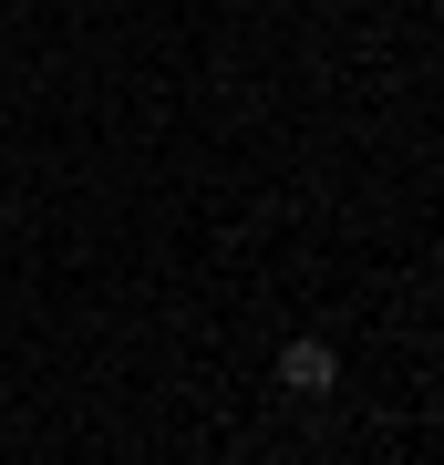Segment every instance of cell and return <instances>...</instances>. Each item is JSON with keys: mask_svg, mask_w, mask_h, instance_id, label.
<instances>
[{"mask_svg": "<svg viewBox=\"0 0 444 465\" xmlns=\"http://www.w3.org/2000/svg\"><path fill=\"white\" fill-rule=\"evenodd\" d=\"M280 393H290V403H331V393H341V351L311 341V331L280 341Z\"/></svg>", "mask_w": 444, "mask_h": 465, "instance_id": "cell-1", "label": "cell"}]
</instances>
